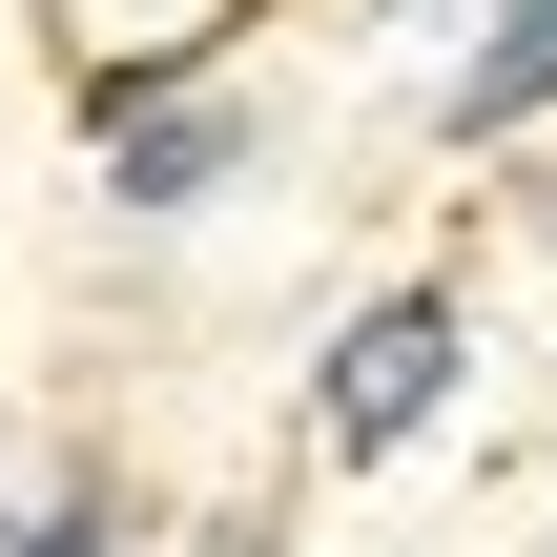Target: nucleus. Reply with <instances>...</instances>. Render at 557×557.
Listing matches in <instances>:
<instances>
[{"label": "nucleus", "instance_id": "nucleus-5", "mask_svg": "<svg viewBox=\"0 0 557 557\" xmlns=\"http://www.w3.org/2000/svg\"><path fill=\"white\" fill-rule=\"evenodd\" d=\"M537 248H557V186H537Z\"/></svg>", "mask_w": 557, "mask_h": 557}, {"label": "nucleus", "instance_id": "nucleus-2", "mask_svg": "<svg viewBox=\"0 0 557 557\" xmlns=\"http://www.w3.org/2000/svg\"><path fill=\"white\" fill-rule=\"evenodd\" d=\"M227 165H248V103H207V83H165V103L103 124V186H124V207H207Z\"/></svg>", "mask_w": 557, "mask_h": 557}, {"label": "nucleus", "instance_id": "nucleus-1", "mask_svg": "<svg viewBox=\"0 0 557 557\" xmlns=\"http://www.w3.org/2000/svg\"><path fill=\"white\" fill-rule=\"evenodd\" d=\"M455 372H475V310H455V289H372V310L331 331V372H310V455H331V475H393V455L455 413Z\"/></svg>", "mask_w": 557, "mask_h": 557}, {"label": "nucleus", "instance_id": "nucleus-4", "mask_svg": "<svg viewBox=\"0 0 557 557\" xmlns=\"http://www.w3.org/2000/svg\"><path fill=\"white\" fill-rule=\"evenodd\" d=\"M0 557H124V517H103V496H21V517H0Z\"/></svg>", "mask_w": 557, "mask_h": 557}, {"label": "nucleus", "instance_id": "nucleus-3", "mask_svg": "<svg viewBox=\"0 0 557 557\" xmlns=\"http://www.w3.org/2000/svg\"><path fill=\"white\" fill-rule=\"evenodd\" d=\"M455 145H537L557 124V0H496L475 41H455V103H434Z\"/></svg>", "mask_w": 557, "mask_h": 557}]
</instances>
